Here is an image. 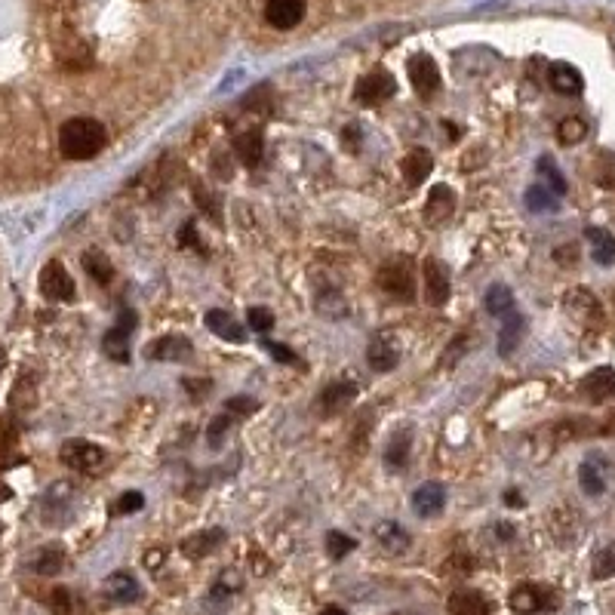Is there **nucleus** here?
Listing matches in <instances>:
<instances>
[{"label":"nucleus","mask_w":615,"mask_h":615,"mask_svg":"<svg viewBox=\"0 0 615 615\" xmlns=\"http://www.w3.org/2000/svg\"><path fill=\"white\" fill-rule=\"evenodd\" d=\"M53 609H56L59 615H65V612H68V591H62V588H59V591L53 594Z\"/></svg>","instance_id":"obj_47"},{"label":"nucleus","mask_w":615,"mask_h":615,"mask_svg":"<svg viewBox=\"0 0 615 615\" xmlns=\"http://www.w3.org/2000/svg\"><path fill=\"white\" fill-rule=\"evenodd\" d=\"M449 615H489V606L477 591H459L449 597Z\"/></svg>","instance_id":"obj_27"},{"label":"nucleus","mask_w":615,"mask_h":615,"mask_svg":"<svg viewBox=\"0 0 615 615\" xmlns=\"http://www.w3.org/2000/svg\"><path fill=\"white\" fill-rule=\"evenodd\" d=\"M536 170L548 179V188L554 191V194H566V179H563V173L557 170V163H554V157H539V163H536Z\"/></svg>","instance_id":"obj_36"},{"label":"nucleus","mask_w":615,"mask_h":615,"mask_svg":"<svg viewBox=\"0 0 615 615\" xmlns=\"http://www.w3.org/2000/svg\"><path fill=\"white\" fill-rule=\"evenodd\" d=\"M394 93H397L394 74H388L385 68H376V71H369L366 77L357 80L354 99H357L360 105H382V102L394 99Z\"/></svg>","instance_id":"obj_2"},{"label":"nucleus","mask_w":615,"mask_h":615,"mask_svg":"<svg viewBox=\"0 0 615 615\" xmlns=\"http://www.w3.org/2000/svg\"><path fill=\"white\" fill-rule=\"evenodd\" d=\"M422 290H425V302L434 305V308L449 302L453 280H449V268L440 259H425L422 262Z\"/></svg>","instance_id":"obj_3"},{"label":"nucleus","mask_w":615,"mask_h":615,"mask_svg":"<svg viewBox=\"0 0 615 615\" xmlns=\"http://www.w3.org/2000/svg\"><path fill=\"white\" fill-rule=\"evenodd\" d=\"M259 409V403L253 400V397H246V394H237V397H231L228 403H225V413L228 416H253Z\"/></svg>","instance_id":"obj_40"},{"label":"nucleus","mask_w":615,"mask_h":615,"mask_svg":"<svg viewBox=\"0 0 615 615\" xmlns=\"http://www.w3.org/2000/svg\"><path fill=\"white\" fill-rule=\"evenodd\" d=\"M62 462L71 468V471H93L105 462V453L90 443V440H68L62 446Z\"/></svg>","instance_id":"obj_8"},{"label":"nucleus","mask_w":615,"mask_h":615,"mask_svg":"<svg viewBox=\"0 0 615 615\" xmlns=\"http://www.w3.org/2000/svg\"><path fill=\"white\" fill-rule=\"evenodd\" d=\"M136 323H139V314H136L133 308H123V311L117 314V323H114V326H117L120 333H127V336H130V333L136 330Z\"/></svg>","instance_id":"obj_45"},{"label":"nucleus","mask_w":615,"mask_h":615,"mask_svg":"<svg viewBox=\"0 0 615 615\" xmlns=\"http://www.w3.org/2000/svg\"><path fill=\"white\" fill-rule=\"evenodd\" d=\"M406 74H409V80H413V90H416L422 99H431V96L440 90V84H443L440 68H437V62H434L428 53H419V56L409 59Z\"/></svg>","instance_id":"obj_5"},{"label":"nucleus","mask_w":615,"mask_h":615,"mask_svg":"<svg viewBox=\"0 0 615 615\" xmlns=\"http://www.w3.org/2000/svg\"><path fill=\"white\" fill-rule=\"evenodd\" d=\"M585 237L591 243V256H594L597 265H612L615 262V237L606 228H588Z\"/></svg>","instance_id":"obj_26"},{"label":"nucleus","mask_w":615,"mask_h":615,"mask_svg":"<svg viewBox=\"0 0 615 615\" xmlns=\"http://www.w3.org/2000/svg\"><path fill=\"white\" fill-rule=\"evenodd\" d=\"M80 262H84V271H87L96 283H111V280H114V265H111V259H108L102 250H87Z\"/></svg>","instance_id":"obj_28"},{"label":"nucleus","mask_w":615,"mask_h":615,"mask_svg":"<svg viewBox=\"0 0 615 615\" xmlns=\"http://www.w3.org/2000/svg\"><path fill=\"white\" fill-rule=\"evenodd\" d=\"M582 394L588 400H594V403L615 397V369L612 366H600V369H594V373H588L585 382H582Z\"/></svg>","instance_id":"obj_18"},{"label":"nucleus","mask_w":615,"mask_h":615,"mask_svg":"<svg viewBox=\"0 0 615 615\" xmlns=\"http://www.w3.org/2000/svg\"><path fill=\"white\" fill-rule=\"evenodd\" d=\"M526 207L532 210V213H554L557 210V194L548 188V185H532V188H526Z\"/></svg>","instance_id":"obj_29"},{"label":"nucleus","mask_w":615,"mask_h":615,"mask_svg":"<svg viewBox=\"0 0 615 615\" xmlns=\"http://www.w3.org/2000/svg\"><path fill=\"white\" fill-rule=\"evenodd\" d=\"M431 170H434V157L428 148H413L400 160V173H403L406 185H413V188L422 185L431 176Z\"/></svg>","instance_id":"obj_14"},{"label":"nucleus","mask_w":615,"mask_h":615,"mask_svg":"<svg viewBox=\"0 0 615 615\" xmlns=\"http://www.w3.org/2000/svg\"><path fill=\"white\" fill-rule=\"evenodd\" d=\"M471 345V339L468 336H456L453 342L446 345V357H443V366H456L462 357H465V348Z\"/></svg>","instance_id":"obj_43"},{"label":"nucleus","mask_w":615,"mask_h":615,"mask_svg":"<svg viewBox=\"0 0 615 615\" xmlns=\"http://www.w3.org/2000/svg\"><path fill=\"white\" fill-rule=\"evenodd\" d=\"M176 240H179V246H191V250L203 253V243L197 240V228H194L191 222H188V225H185V228L179 231V237H176Z\"/></svg>","instance_id":"obj_46"},{"label":"nucleus","mask_w":615,"mask_h":615,"mask_svg":"<svg viewBox=\"0 0 615 615\" xmlns=\"http://www.w3.org/2000/svg\"><path fill=\"white\" fill-rule=\"evenodd\" d=\"M265 19L277 31H290L305 19V0H268Z\"/></svg>","instance_id":"obj_12"},{"label":"nucleus","mask_w":615,"mask_h":615,"mask_svg":"<svg viewBox=\"0 0 615 615\" xmlns=\"http://www.w3.org/2000/svg\"><path fill=\"white\" fill-rule=\"evenodd\" d=\"M145 508V496L139 489H133V492H123L120 496V502H117V508H114V514H136V511H142Z\"/></svg>","instance_id":"obj_42"},{"label":"nucleus","mask_w":615,"mask_h":615,"mask_svg":"<svg viewBox=\"0 0 615 615\" xmlns=\"http://www.w3.org/2000/svg\"><path fill=\"white\" fill-rule=\"evenodd\" d=\"M585 136H588V127H585L582 117H566V120L560 123V130H557V139H560L563 145H579Z\"/></svg>","instance_id":"obj_35"},{"label":"nucleus","mask_w":615,"mask_h":615,"mask_svg":"<svg viewBox=\"0 0 615 615\" xmlns=\"http://www.w3.org/2000/svg\"><path fill=\"white\" fill-rule=\"evenodd\" d=\"M345 145H360V127H345Z\"/></svg>","instance_id":"obj_50"},{"label":"nucleus","mask_w":615,"mask_h":615,"mask_svg":"<svg viewBox=\"0 0 615 615\" xmlns=\"http://www.w3.org/2000/svg\"><path fill=\"white\" fill-rule=\"evenodd\" d=\"M373 536H376V542H379L388 554H403V551L409 548V542H413V539H409V532H406L400 523H394V520L379 523Z\"/></svg>","instance_id":"obj_24"},{"label":"nucleus","mask_w":615,"mask_h":615,"mask_svg":"<svg viewBox=\"0 0 615 615\" xmlns=\"http://www.w3.org/2000/svg\"><path fill=\"white\" fill-rule=\"evenodd\" d=\"M609 576H615V542L594 557V579H609Z\"/></svg>","instance_id":"obj_37"},{"label":"nucleus","mask_w":615,"mask_h":615,"mask_svg":"<svg viewBox=\"0 0 615 615\" xmlns=\"http://www.w3.org/2000/svg\"><path fill=\"white\" fill-rule=\"evenodd\" d=\"M443 508H446V489H443V483L425 480V483L413 492V511H416V517L431 520V517H437Z\"/></svg>","instance_id":"obj_13"},{"label":"nucleus","mask_w":615,"mask_h":615,"mask_svg":"<svg viewBox=\"0 0 615 615\" xmlns=\"http://www.w3.org/2000/svg\"><path fill=\"white\" fill-rule=\"evenodd\" d=\"M145 357L148 360H188L191 342L185 336H160V339L148 342Z\"/></svg>","instance_id":"obj_16"},{"label":"nucleus","mask_w":615,"mask_h":615,"mask_svg":"<svg viewBox=\"0 0 615 615\" xmlns=\"http://www.w3.org/2000/svg\"><path fill=\"white\" fill-rule=\"evenodd\" d=\"M409 449H413V428L394 431L388 446H385V468L388 471H400L409 462Z\"/></svg>","instance_id":"obj_20"},{"label":"nucleus","mask_w":615,"mask_h":615,"mask_svg":"<svg viewBox=\"0 0 615 615\" xmlns=\"http://www.w3.org/2000/svg\"><path fill=\"white\" fill-rule=\"evenodd\" d=\"M566 311H569L572 317H585V311H588V314H600V305H597V299H594L588 290H572V293L566 296Z\"/></svg>","instance_id":"obj_32"},{"label":"nucleus","mask_w":615,"mask_h":615,"mask_svg":"<svg viewBox=\"0 0 615 615\" xmlns=\"http://www.w3.org/2000/svg\"><path fill=\"white\" fill-rule=\"evenodd\" d=\"M222 542H225V529H203V532H194L191 539H185L182 551H185L191 560H197V557L213 554Z\"/></svg>","instance_id":"obj_23"},{"label":"nucleus","mask_w":615,"mask_h":615,"mask_svg":"<svg viewBox=\"0 0 615 615\" xmlns=\"http://www.w3.org/2000/svg\"><path fill=\"white\" fill-rule=\"evenodd\" d=\"M105 594L114 603H133V600L142 597V588H139V582L130 576V572H114V576L105 579Z\"/></svg>","instance_id":"obj_22"},{"label":"nucleus","mask_w":615,"mask_h":615,"mask_svg":"<svg viewBox=\"0 0 615 615\" xmlns=\"http://www.w3.org/2000/svg\"><path fill=\"white\" fill-rule=\"evenodd\" d=\"M207 326H210V333L213 336H219V339H225V342H231V345H243L246 342V326H240L228 311H219V308H213V311H207Z\"/></svg>","instance_id":"obj_17"},{"label":"nucleus","mask_w":615,"mask_h":615,"mask_svg":"<svg viewBox=\"0 0 615 615\" xmlns=\"http://www.w3.org/2000/svg\"><path fill=\"white\" fill-rule=\"evenodd\" d=\"M379 286L382 290L388 293V296H394V299H403V302H409L413 299V293H416V283H413V274H409V268L406 265H400V262H394V265H385L382 271H379Z\"/></svg>","instance_id":"obj_10"},{"label":"nucleus","mask_w":615,"mask_h":615,"mask_svg":"<svg viewBox=\"0 0 615 615\" xmlns=\"http://www.w3.org/2000/svg\"><path fill=\"white\" fill-rule=\"evenodd\" d=\"M182 385H185L188 391H194V394H197V391H210V382H191V379H185Z\"/></svg>","instance_id":"obj_52"},{"label":"nucleus","mask_w":615,"mask_h":615,"mask_svg":"<svg viewBox=\"0 0 615 615\" xmlns=\"http://www.w3.org/2000/svg\"><path fill=\"white\" fill-rule=\"evenodd\" d=\"M548 84L560 93V96H579L585 80H582V71L572 68L569 62H554L548 68Z\"/></svg>","instance_id":"obj_15"},{"label":"nucleus","mask_w":615,"mask_h":615,"mask_svg":"<svg viewBox=\"0 0 615 615\" xmlns=\"http://www.w3.org/2000/svg\"><path fill=\"white\" fill-rule=\"evenodd\" d=\"M505 502H508L511 508H523V505H526V499L520 496L517 489H508V492H505Z\"/></svg>","instance_id":"obj_49"},{"label":"nucleus","mask_w":615,"mask_h":615,"mask_svg":"<svg viewBox=\"0 0 615 615\" xmlns=\"http://www.w3.org/2000/svg\"><path fill=\"white\" fill-rule=\"evenodd\" d=\"M496 536H499V539H514V526H508V523H496Z\"/></svg>","instance_id":"obj_51"},{"label":"nucleus","mask_w":615,"mask_h":615,"mask_svg":"<svg viewBox=\"0 0 615 615\" xmlns=\"http://www.w3.org/2000/svg\"><path fill=\"white\" fill-rule=\"evenodd\" d=\"M320 615H345V609H342V606H326Z\"/></svg>","instance_id":"obj_53"},{"label":"nucleus","mask_w":615,"mask_h":615,"mask_svg":"<svg viewBox=\"0 0 615 615\" xmlns=\"http://www.w3.org/2000/svg\"><path fill=\"white\" fill-rule=\"evenodd\" d=\"M579 483H582V489L588 492V496H600V492L606 489V483H603L600 471H594V465L579 468Z\"/></svg>","instance_id":"obj_38"},{"label":"nucleus","mask_w":615,"mask_h":615,"mask_svg":"<svg viewBox=\"0 0 615 615\" xmlns=\"http://www.w3.org/2000/svg\"><path fill=\"white\" fill-rule=\"evenodd\" d=\"M246 323H250L253 333H268L274 326V314L268 308H250L246 311Z\"/></svg>","instance_id":"obj_39"},{"label":"nucleus","mask_w":615,"mask_h":615,"mask_svg":"<svg viewBox=\"0 0 615 615\" xmlns=\"http://www.w3.org/2000/svg\"><path fill=\"white\" fill-rule=\"evenodd\" d=\"M523 333H526V317H523V314L511 311L508 317H502V326H499V342H496L499 354H502V357H511V354L517 351V345H520Z\"/></svg>","instance_id":"obj_19"},{"label":"nucleus","mask_w":615,"mask_h":615,"mask_svg":"<svg viewBox=\"0 0 615 615\" xmlns=\"http://www.w3.org/2000/svg\"><path fill=\"white\" fill-rule=\"evenodd\" d=\"M554 606H557L554 591H548L542 585H520L511 594V609L526 612V615L529 612H545V609H554Z\"/></svg>","instance_id":"obj_11"},{"label":"nucleus","mask_w":615,"mask_h":615,"mask_svg":"<svg viewBox=\"0 0 615 615\" xmlns=\"http://www.w3.org/2000/svg\"><path fill=\"white\" fill-rule=\"evenodd\" d=\"M483 305L492 317H508L514 311V293L508 283H489V290L483 296Z\"/></svg>","instance_id":"obj_25"},{"label":"nucleus","mask_w":615,"mask_h":615,"mask_svg":"<svg viewBox=\"0 0 615 615\" xmlns=\"http://www.w3.org/2000/svg\"><path fill=\"white\" fill-rule=\"evenodd\" d=\"M108 142V133L93 117H71L59 130V151L68 160H93Z\"/></svg>","instance_id":"obj_1"},{"label":"nucleus","mask_w":615,"mask_h":615,"mask_svg":"<svg viewBox=\"0 0 615 615\" xmlns=\"http://www.w3.org/2000/svg\"><path fill=\"white\" fill-rule=\"evenodd\" d=\"M62 563H65V554H62V548H59V545H47L44 551L37 554V560H34V569L40 572V576H53V572H59V569H62Z\"/></svg>","instance_id":"obj_33"},{"label":"nucleus","mask_w":615,"mask_h":615,"mask_svg":"<svg viewBox=\"0 0 615 615\" xmlns=\"http://www.w3.org/2000/svg\"><path fill=\"white\" fill-rule=\"evenodd\" d=\"M456 213V191L449 185H434L428 191V203H425V225L440 228L453 219Z\"/></svg>","instance_id":"obj_9"},{"label":"nucleus","mask_w":615,"mask_h":615,"mask_svg":"<svg viewBox=\"0 0 615 615\" xmlns=\"http://www.w3.org/2000/svg\"><path fill=\"white\" fill-rule=\"evenodd\" d=\"M102 351L111 360H117V363H130V336L120 333L117 326H114V330H108L105 339H102Z\"/></svg>","instance_id":"obj_30"},{"label":"nucleus","mask_w":615,"mask_h":615,"mask_svg":"<svg viewBox=\"0 0 615 615\" xmlns=\"http://www.w3.org/2000/svg\"><path fill=\"white\" fill-rule=\"evenodd\" d=\"M163 557H167V551H163V548L148 551V554H145V566H148V569H157V566L163 563Z\"/></svg>","instance_id":"obj_48"},{"label":"nucleus","mask_w":615,"mask_h":615,"mask_svg":"<svg viewBox=\"0 0 615 615\" xmlns=\"http://www.w3.org/2000/svg\"><path fill=\"white\" fill-rule=\"evenodd\" d=\"M354 397H357V385L351 379H336V382H330L320 391L317 413L320 416H339V413H345V409L351 406Z\"/></svg>","instance_id":"obj_7"},{"label":"nucleus","mask_w":615,"mask_h":615,"mask_svg":"<svg viewBox=\"0 0 615 615\" xmlns=\"http://www.w3.org/2000/svg\"><path fill=\"white\" fill-rule=\"evenodd\" d=\"M354 548H357V542H354L351 536H345V532H339V529H330V532H326V554H330L333 560L348 557Z\"/></svg>","instance_id":"obj_34"},{"label":"nucleus","mask_w":615,"mask_h":615,"mask_svg":"<svg viewBox=\"0 0 615 615\" xmlns=\"http://www.w3.org/2000/svg\"><path fill=\"white\" fill-rule=\"evenodd\" d=\"M234 154L246 163V167H259L265 154V136L259 130H246L234 139Z\"/></svg>","instance_id":"obj_21"},{"label":"nucleus","mask_w":615,"mask_h":615,"mask_svg":"<svg viewBox=\"0 0 615 615\" xmlns=\"http://www.w3.org/2000/svg\"><path fill=\"white\" fill-rule=\"evenodd\" d=\"M265 351H268L277 363H299V357L293 354V348L283 345V342H265Z\"/></svg>","instance_id":"obj_44"},{"label":"nucleus","mask_w":615,"mask_h":615,"mask_svg":"<svg viewBox=\"0 0 615 615\" xmlns=\"http://www.w3.org/2000/svg\"><path fill=\"white\" fill-rule=\"evenodd\" d=\"M231 425H234V416H228V413L216 416V419L210 422V428H207V440H210V446H222V437L231 431Z\"/></svg>","instance_id":"obj_41"},{"label":"nucleus","mask_w":615,"mask_h":615,"mask_svg":"<svg viewBox=\"0 0 615 615\" xmlns=\"http://www.w3.org/2000/svg\"><path fill=\"white\" fill-rule=\"evenodd\" d=\"M40 293L53 302H71L77 286H74V277L65 271L62 262H47L44 271H40Z\"/></svg>","instance_id":"obj_6"},{"label":"nucleus","mask_w":615,"mask_h":615,"mask_svg":"<svg viewBox=\"0 0 615 615\" xmlns=\"http://www.w3.org/2000/svg\"><path fill=\"white\" fill-rule=\"evenodd\" d=\"M366 363H369V369H376V373H391V369L400 363V339L394 330H382L369 339Z\"/></svg>","instance_id":"obj_4"},{"label":"nucleus","mask_w":615,"mask_h":615,"mask_svg":"<svg viewBox=\"0 0 615 615\" xmlns=\"http://www.w3.org/2000/svg\"><path fill=\"white\" fill-rule=\"evenodd\" d=\"M317 314L326 320H342V317H348V302L342 299V293L326 290L317 296Z\"/></svg>","instance_id":"obj_31"}]
</instances>
